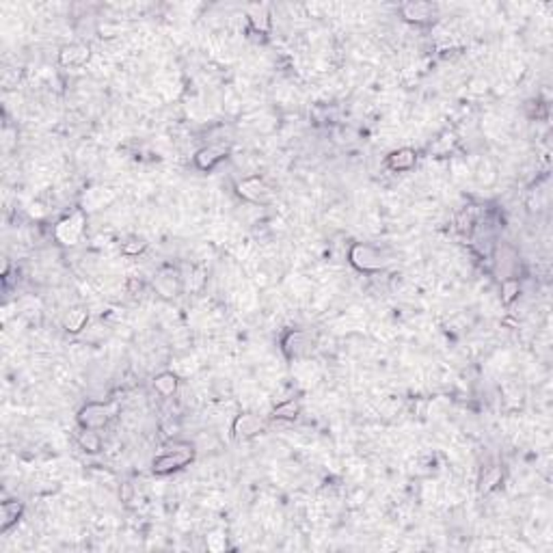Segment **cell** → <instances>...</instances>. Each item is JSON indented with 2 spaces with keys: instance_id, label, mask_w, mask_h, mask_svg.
Masks as SVG:
<instances>
[{
  "instance_id": "cell-1",
  "label": "cell",
  "mask_w": 553,
  "mask_h": 553,
  "mask_svg": "<svg viewBox=\"0 0 553 553\" xmlns=\"http://www.w3.org/2000/svg\"><path fill=\"white\" fill-rule=\"evenodd\" d=\"M348 261L361 272H378L383 270L389 259L381 251V248L372 246V244H363V242H355L348 251Z\"/></svg>"
},
{
  "instance_id": "cell-2",
  "label": "cell",
  "mask_w": 553,
  "mask_h": 553,
  "mask_svg": "<svg viewBox=\"0 0 553 553\" xmlns=\"http://www.w3.org/2000/svg\"><path fill=\"white\" fill-rule=\"evenodd\" d=\"M192 456H195V452H192L190 443H175L171 450H167L164 454H160L158 459H154L151 469H154V474L158 476H167L186 467L192 461Z\"/></svg>"
},
{
  "instance_id": "cell-3",
  "label": "cell",
  "mask_w": 553,
  "mask_h": 553,
  "mask_svg": "<svg viewBox=\"0 0 553 553\" xmlns=\"http://www.w3.org/2000/svg\"><path fill=\"white\" fill-rule=\"evenodd\" d=\"M85 225H87V216L82 212H74L65 216L63 220H59V225L54 227V236H57L61 244L74 246L82 238V233H85Z\"/></svg>"
},
{
  "instance_id": "cell-4",
  "label": "cell",
  "mask_w": 553,
  "mask_h": 553,
  "mask_svg": "<svg viewBox=\"0 0 553 553\" xmlns=\"http://www.w3.org/2000/svg\"><path fill=\"white\" fill-rule=\"evenodd\" d=\"M236 192L238 197H242L248 203H268L272 201V188L264 182L261 177H244L236 184Z\"/></svg>"
},
{
  "instance_id": "cell-5",
  "label": "cell",
  "mask_w": 553,
  "mask_h": 553,
  "mask_svg": "<svg viewBox=\"0 0 553 553\" xmlns=\"http://www.w3.org/2000/svg\"><path fill=\"white\" fill-rule=\"evenodd\" d=\"M110 420V409L102 402H89L80 409L78 424L80 428H91V430H100Z\"/></svg>"
},
{
  "instance_id": "cell-6",
  "label": "cell",
  "mask_w": 553,
  "mask_h": 553,
  "mask_svg": "<svg viewBox=\"0 0 553 553\" xmlns=\"http://www.w3.org/2000/svg\"><path fill=\"white\" fill-rule=\"evenodd\" d=\"M266 422L255 413H240L231 424V430L236 439H251L259 433H264Z\"/></svg>"
},
{
  "instance_id": "cell-7",
  "label": "cell",
  "mask_w": 553,
  "mask_h": 553,
  "mask_svg": "<svg viewBox=\"0 0 553 553\" xmlns=\"http://www.w3.org/2000/svg\"><path fill=\"white\" fill-rule=\"evenodd\" d=\"M283 352L290 357V359H298V357H305L311 352L313 348V342L311 337L305 333V331H290V333L283 337Z\"/></svg>"
},
{
  "instance_id": "cell-8",
  "label": "cell",
  "mask_w": 553,
  "mask_h": 553,
  "mask_svg": "<svg viewBox=\"0 0 553 553\" xmlns=\"http://www.w3.org/2000/svg\"><path fill=\"white\" fill-rule=\"evenodd\" d=\"M225 156H227V147L225 145H207V147L199 149L195 154V164H197V169H201V171H210Z\"/></svg>"
},
{
  "instance_id": "cell-9",
  "label": "cell",
  "mask_w": 553,
  "mask_h": 553,
  "mask_svg": "<svg viewBox=\"0 0 553 553\" xmlns=\"http://www.w3.org/2000/svg\"><path fill=\"white\" fill-rule=\"evenodd\" d=\"M417 164V151L411 147H400L387 156V167L391 171H411Z\"/></svg>"
},
{
  "instance_id": "cell-10",
  "label": "cell",
  "mask_w": 553,
  "mask_h": 553,
  "mask_svg": "<svg viewBox=\"0 0 553 553\" xmlns=\"http://www.w3.org/2000/svg\"><path fill=\"white\" fill-rule=\"evenodd\" d=\"M402 18L409 20V22H415V24H422V22H430L435 18L437 9L430 5V3H407L402 5Z\"/></svg>"
},
{
  "instance_id": "cell-11",
  "label": "cell",
  "mask_w": 553,
  "mask_h": 553,
  "mask_svg": "<svg viewBox=\"0 0 553 553\" xmlns=\"http://www.w3.org/2000/svg\"><path fill=\"white\" fill-rule=\"evenodd\" d=\"M246 18L251 22V29L255 33H261V35L270 33L272 20H270V11L266 5H251L246 9Z\"/></svg>"
},
{
  "instance_id": "cell-12",
  "label": "cell",
  "mask_w": 553,
  "mask_h": 553,
  "mask_svg": "<svg viewBox=\"0 0 553 553\" xmlns=\"http://www.w3.org/2000/svg\"><path fill=\"white\" fill-rule=\"evenodd\" d=\"M22 513H24L22 502H18V500L3 502V506H0V532L7 534L13 528V525L20 521Z\"/></svg>"
},
{
  "instance_id": "cell-13",
  "label": "cell",
  "mask_w": 553,
  "mask_h": 553,
  "mask_svg": "<svg viewBox=\"0 0 553 553\" xmlns=\"http://www.w3.org/2000/svg\"><path fill=\"white\" fill-rule=\"evenodd\" d=\"M89 54H91V50H89V46H85V44H69V46H65L61 52H59V61H61V65H82V63H87L89 61Z\"/></svg>"
},
{
  "instance_id": "cell-14",
  "label": "cell",
  "mask_w": 553,
  "mask_h": 553,
  "mask_svg": "<svg viewBox=\"0 0 553 553\" xmlns=\"http://www.w3.org/2000/svg\"><path fill=\"white\" fill-rule=\"evenodd\" d=\"M87 320H89V311L85 307H74V309L67 311L63 326H65L67 333H80V331L85 329Z\"/></svg>"
},
{
  "instance_id": "cell-15",
  "label": "cell",
  "mask_w": 553,
  "mask_h": 553,
  "mask_svg": "<svg viewBox=\"0 0 553 553\" xmlns=\"http://www.w3.org/2000/svg\"><path fill=\"white\" fill-rule=\"evenodd\" d=\"M177 387H179V381L173 372H160V374L154 378V389L162 398H171L177 391Z\"/></svg>"
},
{
  "instance_id": "cell-16",
  "label": "cell",
  "mask_w": 553,
  "mask_h": 553,
  "mask_svg": "<svg viewBox=\"0 0 553 553\" xmlns=\"http://www.w3.org/2000/svg\"><path fill=\"white\" fill-rule=\"evenodd\" d=\"M502 480H504L502 467H489V469H484V474L480 478V493L487 495V493L495 491L502 484Z\"/></svg>"
},
{
  "instance_id": "cell-17",
  "label": "cell",
  "mask_w": 553,
  "mask_h": 553,
  "mask_svg": "<svg viewBox=\"0 0 553 553\" xmlns=\"http://www.w3.org/2000/svg\"><path fill=\"white\" fill-rule=\"evenodd\" d=\"M78 443L80 448L89 452V454H98L102 450V437L98 430H91V428H82V433L78 435Z\"/></svg>"
},
{
  "instance_id": "cell-18",
  "label": "cell",
  "mask_w": 553,
  "mask_h": 553,
  "mask_svg": "<svg viewBox=\"0 0 553 553\" xmlns=\"http://www.w3.org/2000/svg\"><path fill=\"white\" fill-rule=\"evenodd\" d=\"M300 415V402L298 400H285V402L276 404L272 409V417L274 420H296Z\"/></svg>"
},
{
  "instance_id": "cell-19",
  "label": "cell",
  "mask_w": 553,
  "mask_h": 553,
  "mask_svg": "<svg viewBox=\"0 0 553 553\" xmlns=\"http://www.w3.org/2000/svg\"><path fill=\"white\" fill-rule=\"evenodd\" d=\"M145 248H147V240L141 238V236H130L126 242H121V253L123 255H130V257L141 255Z\"/></svg>"
},
{
  "instance_id": "cell-20",
  "label": "cell",
  "mask_w": 553,
  "mask_h": 553,
  "mask_svg": "<svg viewBox=\"0 0 553 553\" xmlns=\"http://www.w3.org/2000/svg\"><path fill=\"white\" fill-rule=\"evenodd\" d=\"M519 292H521L519 279H515V276H506V279L502 281V298H504L506 305H510V303L519 296Z\"/></svg>"
},
{
  "instance_id": "cell-21",
  "label": "cell",
  "mask_w": 553,
  "mask_h": 553,
  "mask_svg": "<svg viewBox=\"0 0 553 553\" xmlns=\"http://www.w3.org/2000/svg\"><path fill=\"white\" fill-rule=\"evenodd\" d=\"M205 543H207V549L210 551H223L225 547H227V543H225V536H220V534H210L205 538Z\"/></svg>"
}]
</instances>
